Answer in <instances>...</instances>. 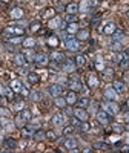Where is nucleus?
Listing matches in <instances>:
<instances>
[{
	"label": "nucleus",
	"instance_id": "obj_41",
	"mask_svg": "<svg viewBox=\"0 0 129 153\" xmlns=\"http://www.w3.org/2000/svg\"><path fill=\"white\" fill-rule=\"evenodd\" d=\"M34 138H37V139H43V138H46V133L42 132V130H37V132H34Z\"/></svg>",
	"mask_w": 129,
	"mask_h": 153
},
{
	"label": "nucleus",
	"instance_id": "obj_37",
	"mask_svg": "<svg viewBox=\"0 0 129 153\" xmlns=\"http://www.w3.org/2000/svg\"><path fill=\"white\" fill-rule=\"evenodd\" d=\"M8 42L17 45V43H22V42H23V38H22V37H8Z\"/></svg>",
	"mask_w": 129,
	"mask_h": 153
},
{
	"label": "nucleus",
	"instance_id": "obj_10",
	"mask_svg": "<svg viewBox=\"0 0 129 153\" xmlns=\"http://www.w3.org/2000/svg\"><path fill=\"white\" fill-rule=\"evenodd\" d=\"M105 97H106L109 101H117V100H118V94L115 92L114 87H108V89H106V91H105Z\"/></svg>",
	"mask_w": 129,
	"mask_h": 153
},
{
	"label": "nucleus",
	"instance_id": "obj_33",
	"mask_svg": "<svg viewBox=\"0 0 129 153\" xmlns=\"http://www.w3.org/2000/svg\"><path fill=\"white\" fill-rule=\"evenodd\" d=\"M34 45H35V40H34L32 37L26 38V40H23V46H25V48H32Z\"/></svg>",
	"mask_w": 129,
	"mask_h": 153
},
{
	"label": "nucleus",
	"instance_id": "obj_29",
	"mask_svg": "<svg viewBox=\"0 0 129 153\" xmlns=\"http://www.w3.org/2000/svg\"><path fill=\"white\" fill-rule=\"evenodd\" d=\"M94 147H95L97 150H109V149H111V146H109L108 143H95Z\"/></svg>",
	"mask_w": 129,
	"mask_h": 153
},
{
	"label": "nucleus",
	"instance_id": "obj_50",
	"mask_svg": "<svg viewBox=\"0 0 129 153\" xmlns=\"http://www.w3.org/2000/svg\"><path fill=\"white\" fill-rule=\"evenodd\" d=\"M80 123H82V121H80L79 118H77V117H74V118H71V124H72L74 127H75V126H80Z\"/></svg>",
	"mask_w": 129,
	"mask_h": 153
},
{
	"label": "nucleus",
	"instance_id": "obj_5",
	"mask_svg": "<svg viewBox=\"0 0 129 153\" xmlns=\"http://www.w3.org/2000/svg\"><path fill=\"white\" fill-rule=\"evenodd\" d=\"M23 28H19V26H14V25H11V26H8L6 29H5V34H6V37H9V35H16V37H20V35H23Z\"/></svg>",
	"mask_w": 129,
	"mask_h": 153
},
{
	"label": "nucleus",
	"instance_id": "obj_24",
	"mask_svg": "<svg viewBox=\"0 0 129 153\" xmlns=\"http://www.w3.org/2000/svg\"><path fill=\"white\" fill-rule=\"evenodd\" d=\"M19 115L22 117V120H23V121H26V123H29V121H31V118H32V117H31V112H29L28 109H22Z\"/></svg>",
	"mask_w": 129,
	"mask_h": 153
},
{
	"label": "nucleus",
	"instance_id": "obj_45",
	"mask_svg": "<svg viewBox=\"0 0 129 153\" xmlns=\"http://www.w3.org/2000/svg\"><path fill=\"white\" fill-rule=\"evenodd\" d=\"M57 43H58V38H57V37H54V35H52V37H49L48 45H51V46H56Z\"/></svg>",
	"mask_w": 129,
	"mask_h": 153
},
{
	"label": "nucleus",
	"instance_id": "obj_16",
	"mask_svg": "<svg viewBox=\"0 0 129 153\" xmlns=\"http://www.w3.org/2000/svg\"><path fill=\"white\" fill-rule=\"evenodd\" d=\"M3 147H5L6 150H14V149L17 147V143H16L12 138H6L5 141H3Z\"/></svg>",
	"mask_w": 129,
	"mask_h": 153
},
{
	"label": "nucleus",
	"instance_id": "obj_38",
	"mask_svg": "<svg viewBox=\"0 0 129 153\" xmlns=\"http://www.w3.org/2000/svg\"><path fill=\"white\" fill-rule=\"evenodd\" d=\"M66 31H68L69 34H74V32H77V25H75V23H69L68 26H66Z\"/></svg>",
	"mask_w": 129,
	"mask_h": 153
},
{
	"label": "nucleus",
	"instance_id": "obj_49",
	"mask_svg": "<svg viewBox=\"0 0 129 153\" xmlns=\"http://www.w3.org/2000/svg\"><path fill=\"white\" fill-rule=\"evenodd\" d=\"M38 29H40V23H31V31L32 32H35Z\"/></svg>",
	"mask_w": 129,
	"mask_h": 153
},
{
	"label": "nucleus",
	"instance_id": "obj_22",
	"mask_svg": "<svg viewBox=\"0 0 129 153\" xmlns=\"http://www.w3.org/2000/svg\"><path fill=\"white\" fill-rule=\"evenodd\" d=\"M114 89H115V92H117L118 95L123 94L126 91V87H124V83L123 81H114Z\"/></svg>",
	"mask_w": 129,
	"mask_h": 153
},
{
	"label": "nucleus",
	"instance_id": "obj_36",
	"mask_svg": "<svg viewBox=\"0 0 129 153\" xmlns=\"http://www.w3.org/2000/svg\"><path fill=\"white\" fill-rule=\"evenodd\" d=\"M71 133H74V126L71 124V126H66V127H63V135H71Z\"/></svg>",
	"mask_w": 129,
	"mask_h": 153
},
{
	"label": "nucleus",
	"instance_id": "obj_28",
	"mask_svg": "<svg viewBox=\"0 0 129 153\" xmlns=\"http://www.w3.org/2000/svg\"><path fill=\"white\" fill-rule=\"evenodd\" d=\"M111 49H112V51H115V52H120V51L123 49L122 42H115V40H112V43H111Z\"/></svg>",
	"mask_w": 129,
	"mask_h": 153
},
{
	"label": "nucleus",
	"instance_id": "obj_54",
	"mask_svg": "<svg viewBox=\"0 0 129 153\" xmlns=\"http://www.w3.org/2000/svg\"><path fill=\"white\" fill-rule=\"evenodd\" d=\"M122 150H123V152H129V146H124Z\"/></svg>",
	"mask_w": 129,
	"mask_h": 153
},
{
	"label": "nucleus",
	"instance_id": "obj_32",
	"mask_svg": "<svg viewBox=\"0 0 129 153\" xmlns=\"http://www.w3.org/2000/svg\"><path fill=\"white\" fill-rule=\"evenodd\" d=\"M68 103H66V98H60V97H56V106L58 107H64Z\"/></svg>",
	"mask_w": 129,
	"mask_h": 153
},
{
	"label": "nucleus",
	"instance_id": "obj_47",
	"mask_svg": "<svg viewBox=\"0 0 129 153\" xmlns=\"http://www.w3.org/2000/svg\"><path fill=\"white\" fill-rule=\"evenodd\" d=\"M95 66L98 71H103V61H101V57H97V63H95Z\"/></svg>",
	"mask_w": 129,
	"mask_h": 153
},
{
	"label": "nucleus",
	"instance_id": "obj_14",
	"mask_svg": "<svg viewBox=\"0 0 129 153\" xmlns=\"http://www.w3.org/2000/svg\"><path fill=\"white\" fill-rule=\"evenodd\" d=\"M52 124L57 126V127L63 126L64 124V115L63 113H56L54 117H52Z\"/></svg>",
	"mask_w": 129,
	"mask_h": 153
},
{
	"label": "nucleus",
	"instance_id": "obj_56",
	"mask_svg": "<svg viewBox=\"0 0 129 153\" xmlns=\"http://www.w3.org/2000/svg\"><path fill=\"white\" fill-rule=\"evenodd\" d=\"M128 109H129V100H128Z\"/></svg>",
	"mask_w": 129,
	"mask_h": 153
},
{
	"label": "nucleus",
	"instance_id": "obj_48",
	"mask_svg": "<svg viewBox=\"0 0 129 153\" xmlns=\"http://www.w3.org/2000/svg\"><path fill=\"white\" fill-rule=\"evenodd\" d=\"M20 94L23 95V98H28V97H29V91H28V89L25 87V86L22 87V91H20Z\"/></svg>",
	"mask_w": 129,
	"mask_h": 153
},
{
	"label": "nucleus",
	"instance_id": "obj_26",
	"mask_svg": "<svg viewBox=\"0 0 129 153\" xmlns=\"http://www.w3.org/2000/svg\"><path fill=\"white\" fill-rule=\"evenodd\" d=\"M66 12H68V14H77V12H79V5H77V3L66 5Z\"/></svg>",
	"mask_w": 129,
	"mask_h": 153
},
{
	"label": "nucleus",
	"instance_id": "obj_13",
	"mask_svg": "<svg viewBox=\"0 0 129 153\" xmlns=\"http://www.w3.org/2000/svg\"><path fill=\"white\" fill-rule=\"evenodd\" d=\"M49 94L52 95L54 98H56V97H60V94H62V86H60L58 83L49 86Z\"/></svg>",
	"mask_w": 129,
	"mask_h": 153
},
{
	"label": "nucleus",
	"instance_id": "obj_34",
	"mask_svg": "<svg viewBox=\"0 0 129 153\" xmlns=\"http://www.w3.org/2000/svg\"><path fill=\"white\" fill-rule=\"evenodd\" d=\"M3 94L6 95V98H8V100H12V98H14V91H12L11 87H6V89H3Z\"/></svg>",
	"mask_w": 129,
	"mask_h": 153
},
{
	"label": "nucleus",
	"instance_id": "obj_39",
	"mask_svg": "<svg viewBox=\"0 0 129 153\" xmlns=\"http://www.w3.org/2000/svg\"><path fill=\"white\" fill-rule=\"evenodd\" d=\"M16 126H17V127H23V126H26V121H23L20 115H17V118H16Z\"/></svg>",
	"mask_w": 129,
	"mask_h": 153
},
{
	"label": "nucleus",
	"instance_id": "obj_59",
	"mask_svg": "<svg viewBox=\"0 0 129 153\" xmlns=\"http://www.w3.org/2000/svg\"><path fill=\"white\" fill-rule=\"evenodd\" d=\"M0 6H2V2H0Z\"/></svg>",
	"mask_w": 129,
	"mask_h": 153
},
{
	"label": "nucleus",
	"instance_id": "obj_42",
	"mask_svg": "<svg viewBox=\"0 0 129 153\" xmlns=\"http://www.w3.org/2000/svg\"><path fill=\"white\" fill-rule=\"evenodd\" d=\"M77 103H79L80 107H86L89 104V100L88 98H82V100H77Z\"/></svg>",
	"mask_w": 129,
	"mask_h": 153
},
{
	"label": "nucleus",
	"instance_id": "obj_1",
	"mask_svg": "<svg viewBox=\"0 0 129 153\" xmlns=\"http://www.w3.org/2000/svg\"><path fill=\"white\" fill-rule=\"evenodd\" d=\"M64 46H66L68 51H71V52H77V51H80V42L77 40V38L74 37H68L66 42H64Z\"/></svg>",
	"mask_w": 129,
	"mask_h": 153
},
{
	"label": "nucleus",
	"instance_id": "obj_25",
	"mask_svg": "<svg viewBox=\"0 0 129 153\" xmlns=\"http://www.w3.org/2000/svg\"><path fill=\"white\" fill-rule=\"evenodd\" d=\"M66 103L68 104H75L77 103V95H75L74 91H71V92L66 94Z\"/></svg>",
	"mask_w": 129,
	"mask_h": 153
},
{
	"label": "nucleus",
	"instance_id": "obj_53",
	"mask_svg": "<svg viewBox=\"0 0 129 153\" xmlns=\"http://www.w3.org/2000/svg\"><path fill=\"white\" fill-rule=\"evenodd\" d=\"M25 146H26V141H22V143H20V149H23Z\"/></svg>",
	"mask_w": 129,
	"mask_h": 153
},
{
	"label": "nucleus",
	"instance_id": "obj_18",
	"mask_svg": "<svg viewBox=\"0 0 129 153\" xmlns=\"http://www.w3.org/2000/svg\"><path fill=\"white\" fill-rule=\"evenodd\" d=\"M14 63H16V65H19V66H25L28 63V58L25 57V54H17L14 57Z\"/></svg>",
	"mask_w": 129,
	"mask_h": 153
},
{
	"label": "nucleus",
	"instance_id": "obj_4",
	"mask_svg": "<svg viewBox=\"0 0 129 153\" xmlns=\"http://www.w3.org/2000/svg\"><path fill=\"white\" fill-rule=\"evenodd\" d=\"M95 118H97V121L101 124V126H108L109 123H111V118H109V113L106 112V110H100V112H97V115H95Z\"/></svg>",
	"mask_w": 129,
	"mask_h": 153
},
{
	"label": "nucleus",
	"instance_id": "obj_30",
	"mask_svg": "<svg viewBox=\"0 0 129 153\" xmlns=\"http://www.w3.org/2000/svg\"><path fill=\"white\" fill-rule=\"evenodd\" d=\"M75 65L77 66H85L86 65V57L85 55H77V58H75Z\"/></svg>",
	"mask_w": 129,
	"mask_h": 153
},
{
	"label": "nucleus",
	"instance_id": "obj_6",
	"mask_svg": "<svg viewBox=\"0 0 129 153\" xmlns=\"http://www.w3.org/2000/svg\"><path fill=\"white\" fill-rule=\"evenodd\" d=\"M34 61H35L37 66L43 68V66H46L48 63H49V57H48L46 54H37V55L34 57Z\"/></svg>",
	"mask_w": 129,
	"mask_h": 153
},
{
	"label": "nucleus",
	"instance_id": "obj_19",
	"mask_svg": "<svg viewBox=\"0 0 129 153\" xmlns=\"http://www.w3.org/2000/svg\"><path fill=\"white\" fill-rule=\"evenodd\" d=\"M75 63L72 60H68V61H64V65H63V71L64 72H74L75 71Z\"/></svg>",
	"mask_w": 129,
	"mask_h": 153
},
{
	"label": "nucleus",
	"instance_id": "obj_44",
	"mask_svg": "<svg viewBox=\"0 0 129 153\" xmlns=\"http://www.w3.org/2000/svg\"><path fill=\"white\" fill-rule=\"evenodd\" d=\"M46 138L49 139V141H56V139H57V136H56V133H54L52 130H49V132H46Z\"/></svg>",
	"mask_w": 129,
	"mask_h": 153
},
{
	"label": "nucleus",
	"instance_id": "obj_52",
	"mask_svg": "<svg viewBox=\"0 0 129 153\" xmlns=\"http://www.w3.org/2000/svg\"><path fill=\"white\" fill-rule=\"evenodd\" d=\"M114 130H117V132H122V130H123V127H120V126H114Z\"/></svg>",
	"mask_w": 129,
	"mask_h": 153
},
{
	"label": "nucleus",
	"instance_id": "obj_27",
	"mask_svg": "<svg viewBox=\"0 0 129 153\" xmlns=\"http://www.w3.org/2000/svg\"><path fill=\"white\" fill-rule=\"evenodd\" d=\"M38 80H40V78H38V75H37L35 72H29V74H28V81H29L31 84L38 83Z\"/></svg>",
	"mask_w": 129,
	"mask_h": 153
},
{
	"label": "nucleus",
	"instance_id": "obj_35",
	"mask_svg": "<svg viewBox=\"0 0 129 153\" xmlns=\"http://www.w3.org/2000/svg\"><path fill=\"white\" fill-rule=\"evenodd\" d=\"M29 98H31L32 101H40V100H42V94H40V92H31V94H29Z\"/></svg>",
	"mask_w": 129,
	"mask_h": 153
},
{
	"label": "nucleus",
	"instance_id": "obj_46",
	"mask_svg": "<svg viewBox=\"0 0 129 153\" xmlns=\"http://www.w3.org/2000/svg\"><path fill=\"white\" fill-rule=\"evenodd\" d=\"M11 112L8 109H0V117H5V118H9Z\"/></svg>",
	"mask_w": 129,
	"mask_h": 153
},
{
	"label": "nucleus",
	"instance_id": "obj_17",
	"mask_svg": "<svg viewBox=\"0 0 129 153\" xmlns=\"http://www.w3.org/2000/svg\"><path fill=\"white\" fill-rule=\"evenodd\" d=\"M115 31H117V26H115V23H106L105 28H103V32L106 35H112Z\"/></svg>",
	"mask_w": 129,
	"mask_h": 153
},
{
	"label": "nucleus",
	"instance_id": "obj_21",
	"mask_svg": "<svg viewBox=\"0 0 129 153\" xmlns=\"http://www.w3.org/2000/svg\"><path fill=\"white\" fill-rule=\"evenodd\" d=\"M14 92H19L20 94V91H22V87H23V84H22V81L20 80H12L11 81V86H9Z\"/></svg>",
	"mask_w": 129,
	"mask_h": 153
},
{
	"label": "nucleus",
	"instance_id": "obj_8",
	"mask_svg": "<svg viewBox=\"0 0 129 153\" xmlns=\"http://www.w3.org/2000/svg\"><path fill=\"white\" fill-rule=\"evenodd\" d=\"M23 16H25V11L22 8H12L9 12V17L14 20H20V19H23Z\"/></svg>",
	"mask_w": 129,
	"mask_h": 153
},
{
	"label": "nucleus",
	"instance_id": "obj_9",
	"mask_svg": "<svg viewBox=\"0 0 129 153\" xmlns=\"http://www.w3.org/2000/svg\"><path fill=\"white\" fill-rule=\"evenodd\" d=\"M74 115H75V117L79 118L80 121H88V120H89V115H88V112H86L83 107L75 109V110H74Z\"/></svg>",
	"mask_w": 129,
	"mask_h": 153
},
{
	"label": "nucleus",
	"instance_id": "obj_57",
	"mask_svg": "<svg viewBox=\"0 0 129 153\" xmlns=\"http://www.w3.org/2000/svg\"><path fill=\"white\" fill-rule=\"evenodd\" d=\"M2 2H9V0H2Z\"/></svg>",
	"mask_w": 129,
	"mask_h": 153
},
{
	"label": "nucleus",
	"instance_id": "obj_31",
	"mask_svg": "<svg viewBox=\"0 0 129 153\" xmlns=\"http://www.w3.org/2000/svg\"><path fill=\"white\" fill-rule=\"evenodd\" d=\"M114 76V71L112 69H103V78L105 80H111Z\"/></svg>",
	"mask_w": 129,
	"mask_h": 153
},
{
	"label": "nucleus",
	"instance_id": "obj_51",
	"mask_svg": "<svg viewBox=\"0 0 129 153\" xmlns=\"http://www.w3.org/2000/svg\"><path fill=\"white\" fill-rule=\"evenodd\" d=\"M23 109V101H20V103H16L14 104V110H22Z\"/></svg>",
	"mask_w": 129,
	"mask_h": 153
},
{
	"label": "nucleus",
	"instance_id": "obj_55",
	"mask_svg": "<svg viewBox=\"0 0 129 153\" xmlns=\"http://www.w3.org/2000/svg\"><path fill=\"white\" fill-rule=\"evenodd\" d=\"M126 129L129 130V123H126Z\"/></svg>",
	"mask_w": 129,
	"mask_h": 153
},
{
	"label": "nucleus",
	"instance_id": "obj_23",
	"mask_svg": "<svg viewBox=\"0 0 129 153\" xmlns=\"http://www.w3.org/2000/svg\"><path fill=\"white\" fill-rule=\"evenodd\" d=\"M88 37H89V31H88V29H82V31L77 32V40H79V42L88 40Z\"/></svg>",
	"mask_w": 129,
	"mask_h": 153
},
{
	"label": "nucleus",
	"instance_id": "obj_58",
	"mask_svg": "<svg viewBox=\"0 0 129 153\" xmlns=\"http://www.w3.org/2000/svg\"><path fill=\"white\" fill-rule=\"evenodd\" d=\"M22 2H26V0H22Z\"/></svg>",
	"mask_w": 129,
	"mask_h": 153
},
{
	"label": "nucleus",
	"instance_id": "obj_15",
	"mask_svg": "<svg viewBox=\"0 0 129 153\" xmlns=\"http://www.w3.org/2000/svg\"><path fill=\"white\" fill-rule=\"evenodd\" d=\"M48 26H49V28H52V29L62 28V26H63V25H62V19H58V17H54V19H51V20L48 22Z\"/></svg>",
	"mask_w": 129,
	"mask_h": 153
},
{
	"label": "nucleus",
	"instance_id": "obj_40",
	"mask_svg": "<svg viewBox=\"0 0 129 153\" xmlns=\"http://www.w3.org/2000/svg\"><path fill=\"white\" fill-rule=\"evenodd\" d=\"M43 17H45V19H51V17H54V9H52V8L46 9V11H45V14H43Z\"/></svg>",
	"mask_w": 129,
	"mask_h": 153
},
{
	"label": "nucleus",
	"instance_id": "obj_11",
	"mask_svg": "<svg viewBox=\"0 0 129 153\" xmlns=\"http://www.w3.org/2000/svg\"><path fill=\"white\" fill-rule=\"evenodd\" d=\"M69 89H71V91H74V92H79V91H82V89H83V84H82L80 80L74 78V80H69Z\"/></svg>",
	"mask_w": 129,
	"mask_h": 153
},
{
	"label": "nucleus",
	"instance_id": "obj_12",
	"mask_svg": "<svg viewBox=\"0 0 129 153\" xmlns=\"http://www.w3.org/2000/svg\"><path fill=\"white\" fill-rule=\"evenodd\" d=\"M49 60L52 61V63H64V55L62 52H57V51H54L52 54H51Z\"/></svg>",
	"mask_w": 129,
	"mask_h": 153
},
{
	"label": "nucleus",
	"instance_id": "obj_20",
	"mask_svg": "<svg viewBox=\"0 0 129 153\" xmlns=\"http://www.w3.org/2000/svg\"><path fill=\"white\" fill-rule=\"evenodd\" d=\"M98 78H97V75H89V78H88V86L91 87V89H95L98 86Z\"/></svg>",
	"mask_w": 129,
	"mask_h": 153
},
{
	"label": "nucleus",
	"instance_id": "obj_7",
	"mask_svg": "<svg viewBox=\"0 0 129 153\" xmlns=\"http://www.w3.org/2000/svg\"><path fill=\"white\" fill-rule=\"evenodd\" d=\"M63 146H64V149L69 150V152H75L77 147H79V144H77V141H75L74 138H68L66 141L63 143Z\"/></svg>",
	"mask_w": 129,
	"mask_h": 153
},
{
	"label": "nucleus",
	"instance_id": "obj_2",
	"mask_svg": "<svg viewBox=\"0 0 129 153\" xmlns=\"http://www.w3.org/2000/svg\"><path fill=\"white\" fill-rule=\"evenodd\" d=\"M97 3L98 2H95V0H82V3H80V6H79V9H80V12H89L94 6H97Z\"/></svg>",
	"mask_w": 129,
	"mask_h": 153
},
{
	"label": "nucleus",
	"instance_id": "obj_3",
	"mask_svg": "<svg viewBox=\"0 0 129 153\" xmlns=\"http://www.w3.org/2000/svg\"><path fill=\"white\" fill-rule=\"evenodd\" d=\"M105 110H106L109 115H118L120 107H118V104H117V101H109V100H108V103H105Z\"/></svg>",
	"mask_w": 129,
	"mask_h": 153
},
{
	"label": "nucleus",
	"instance_id": "obj_43",
	"mask_svg": "<svg viewBox=\"0 0 129 153\" xmlns=\"http://www.w3.org/2000/svg\"><path fill=\"white\" fill-rule=\"evenodd\" d=\"M66 22L68 23H75L77 22V14H68L66 16Z\"/></svg>",
	"mask_w": 129,
	"mask_h": 153
}]
</instances>
